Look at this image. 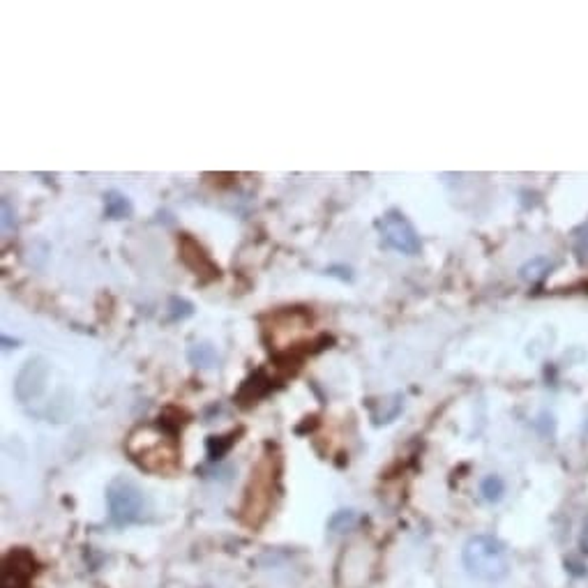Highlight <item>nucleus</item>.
I'll return each mask as SVG.
<instances>
[{"label": "nucleus", "mask_w": 588, "mask_h": 588, "mask_svg": "<svg viewBox=\"0 0 588 588\" xmlns=\"http://www.w3.org/2000/svg\"><path fill=\"white\" fill-rule=\"evenodd\" d=\"M549 268H552L549 259H545V256H535V259L528 261L526 266L519 270V273H521V277H524L526 282H538V280H543L547 273H549Z\"/></svg>", "instance_id": "9b49d317"}, {"label": "nucleus", "mask_w": 588, "mask_h": 588, "mask_svg": "<svg viewBox=\"0 0 588 588\" xmlns=\"http://www.w3.org/2000/svg\"><path fill=\"white\" fill-rule=\"evenodd\" d=\"M35 574V558L28 549L19 547L3 558L0 570V588H30V579Z\"/></svg>", "instance_id": "39448f33"}, {"label": "nucleus", "mask_w": 588, "mask_h": 588, "mask_svg": "<svg viewBox=\"0 0 588 588\" xmlns=\"http://www.w3.org/2000/svg\"><path fill=\"white\" fill-rule=\"evenodd\" d=\"M153 429H141V439L134 434L129 441V454L138 466L145 471H155L153 461L157 459V471H171L176 468V443L174 439H164L162 434H150Z\"/></svg>", "instance_id": "7ed1b4c3"}, {"label": "nucleus", "mask_w": 588, "mask_h": 588, "mask_svg": "<svg viewBox=\"0 0 588 588\" xmlns=\"http://www.w3.org/2000/svg\"><path fill=\"white\" fill-rule=\"evenodd\" d=\"M178 247H180V259L182 263L187 266L191 273L203 277L206 282L210 280H217L220 277V268L215 266L213 261H210V256L203 252V247L199 242L194 240L191 235H180V240H178Z\"/></svg>", "instance_id": "0eeeda50"}, {"label": "nucleus", "mask_w": 588, "mask_h": 588, "mask_svg": "<svg viewBox=\"0 0 588 588\" xmlns=\"http://www.w3.org/2000/svg\"><path fill=\"white\" fill-rule=\"evenodd\" d=\"M581 547H584V552H588V521L584 524V533H581Z\"/></svg>", "instance_id": "2eb2a0df"}, {"label": "nucleus", "mask_w": 588, "mask_h": 588, "mask_svg": "<svg viewBox=\"0 0 588 588\" xmlns=\"http://www.w3.org/2000/svg\"><path fill=\"white\" fill-rule=\"evenodd\" d=\"M376 229L381 233V242L386 244L388 249H395L399 254L406 256H415L422 249L420 235L418 231L413 229V224L406 220L404 213L399 210H390L376 222Z\"/></svg>", "instance_id": "20e7f679"}, {"label": "nucleus", "mask_w": 588, "mask_h": 588, "mask_svg": "<svg viewBox=\"0 0 588 588\" xmlns=\"http://www.w3.org/2000/svg\"><path fill=\"white\" fill-rule=\"evenodd\" d=\"M574 242H577L579 256H588V222L577 231V233H574Z\"/></svg>", "instance_id": "4468645a"}, {"label": "nucleus", "mask_w": 588, "mask_h": 588, "mask_svg": "<svg viewBox=\"0 0 588 588\" xmlns=\"http://www.w3.org/2000/svg\"><path fill=\"white\" fill-rule=\"evenodd\" d=\"M464 565L480 581H501L510 572V554L494 535H475L464 545Z\"/></svg>", "instance_id": "f257e3e1"}, {"label": "nucleus", "mask_w": 588, "mask_h": 588, "mask_svg": "<svg viewBox=\"0 0 588 588\" xmlns=\"http://www.w3.org/2000/svg\"><path fill=\"white\" fill-rule=\"evenodd\" d=\"M194 314V305L185 298H171L169 300V319L171 321H182Z\"/></svg>", "instance_id": "ddd939ff"}, {"label": "nucleus", "mask_w": 588, "mask_h": 588, "mask_svg": "<svg viewBox=\"0 0 588 588\" xmlns=\"http://www.w3.org/2000/svg\"><path fill=\"white\" fill-rule=\"evenodd\" d=\"M104 215L111 217V220H125V217L132 215V203L125 194L120 191H107L104 194Z\"/></svg>", "instance_id": "6e6552de"}, {"label": "nucleus", "mask_w": 588, "mask_h": 588, "mask_svg": "<svg viewBox=\"0 0 588 588\" xmlns=\"http://www.w3.org/2000/svg\"><path fill=\"white\" fill-rule=\"evenodd\" d=\"M46 379H49V365H46V360L32 358L25 362L14 383V395L19 397V401L37 399L44 392Z\"/></svg>", "instance_id": "423d86ee"}, {"label": "nucleus", "mask_w": 588, "mask_h": 588, "mask_svg": "<svg viewBox=\"0 0 588 588\" xmlns=\"http://www.w3.org/2000/svg\"><path fill=\"white\" fill-rule=\"evenodd\" d=\"M187 358L196 367H213L217 365V351L210 344H194L189 348Z\"/></svg>", "instance_id": "9d476101"}, {"label": "nucleus", "mask_w": 588, "mask_h": 588, "mask_svg": "<svg viewBox=\"0 0 588 588\" xmlns=\"http://www.w3.org/2000/svg\"><path fill=\"white\" fill-rule=\"evenodd\" d=\"M358 524V514H355V510H337L333 517H330L328 521V528L330 533H346L351 531V528Z\"/></svg>", "instance_id": "f8f14e48"}, {"label": "nucleus", "mask_w": 588, "mask_h": 588, "mask_svg": "<svg viewBox=\"0 0 588 588\" xmlns=\"http://www.w3.org/2000/svg\"><path fill=\"white\" fill-rule=\"evenodd\" d=\"M480 494H482V498H485L487 503H498V501L503 498V494H505L503 480H501L498 475H487V478L480 482Z\"/></svg>", "instance_id": "1a4fd4ad"}, {"label": "nucleus", "mask_w": 588, "mask_h": 588, "mask_svg": "<svg viewBox=\"0 0 588 588\" xmlns=\"http://www.w3.org/2000/svg\"><path fill=\"white\" fill-rule=\"evenodd\" d=\"M107 503L109 517L116 526L138 524L145 514V507H148L143 489L129 478L111 480V485L107 487Z\"/></svg>", "instance_id": "f03ea898"}, {"label": "nucleus", "mask_w": 588, "mask_h": 588, "mask_svg": "<svg viewBox=\"0 0 588 588\" xmlns=\"http://www.w3.org/2000/svg\"><path fill=\"white\" fill-rule=\"evenodd\" d=\"M579 567H581L579 563H570V572L572 574H584V570H579Z\"/></svg>", "instance_id": "dca6fc26"}]
</instances>
